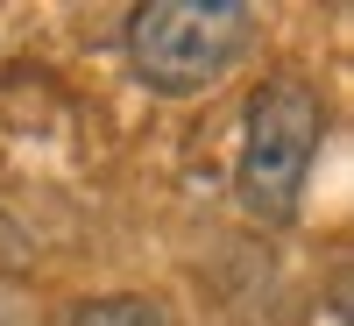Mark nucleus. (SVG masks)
Wrapping results in <instances>:
<instances>
[{
    "instance_id": "f257e3e1",
    "label": "nucleus",
    "mask_w": 354,
    "mask_h": 326,
    "mask_svg": "<svg viewBox=\"0 0 354 326\" xmlns=\"http://www.w3.org/2000/svg\"><path fill=\"white\" fill-rule=\"evenodd\" d=\"M319 142H326V100L312 93L298 71H277L248 93L241 114V156H234V192L241 213L262 227H290L305 206Z\"/></svg>"
},
{
    "instance_id": "f03ea898",
    "label": "nucleus",
    "mask_w": 354,
    "mask_h": 326,
    "mask_svg": "<svg viewBox=\"0 0 354 326\" xmlns=\"http://www.w3.org/2000/svg\"><path fill=\"white\" fill-rule=\"evenodd\" d=\"M255 50V8L241 0H149L128 15V64L163 100H192Z\"/></svg>"
},
{
    "instance_id": "7ed1b4c3",
    "label": "nucleus",
    "mask_w": 354,
    "mask_h": 326,
    "mask_svg": "<svg viewBox=\"0 0 354 326\" xmlns=\"http://www.w3.org/2000/svg\"><path fill=\"white\" fill-rule=\"evenodd\" d=\"M71 326H170L156 298H142V291H113V298H85L71 312Z\"/></svg>"
},
{
    "instance_id": "20e7f679",
    "label": "nucleus",
    "mask_w": 354,
    "mask_h": 326,
    "mask_svg": "<svg viewBox=\"0 0 354 326\" xmlns=\"http://www.w3.org/2000/svg\"><path fill=\"white\" fill-rule=\"evenodd\" d=\"M0 326H15V319H8V312H0Z\"/></svg>"
}]
</instances>
